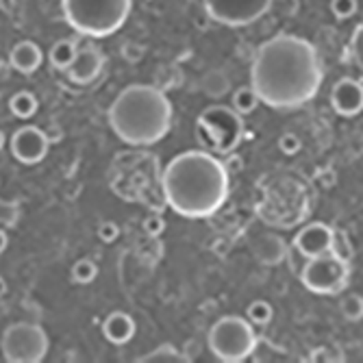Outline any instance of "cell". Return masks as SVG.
I'll return each mask as SVG.
<instances>
[{
  "label": "cell",
  "mask_w": 363,
  "mask_h": 363,
  "mask_svg": "<svg viewBox=\"0 0 363 363\" xmlns=\"http://www.w3.org/2000/svg\"><path fill=\"white\" fill-rule=\"evenodd\" d=\"M324 79L311 42L298 35H274L263 42L250 65V87L259 103L272 109H296L315 98Z\"/></svg>",
  "instance_id": "1"
},
{
  "label": "cell",
  "mask_w": 363,
  "mask_h": 363,
  "mask_svg": "<svg viewBox=\"0 0 363 363\" xmlns=\"http://www.w3.org/2000/svg\"><path fill=\"white\" fill-rule=\"evenodd\" d=\"M163 198L183 218L201 220L213 216L228 196V172L222 161L207 150L177 155L161 177Z\"/></svg>",
  "instance_id": "2"
},
{
  "label": "cell",
  "mask_w": 363,
  "mask_h": 363,
  "mask_svg": "<svg viewBox=\"0 0 363 363\" xmlns=\"http://www.w3.org/2000/svg\"><path fill=\"white\" fill-rule=\"evenodd\" d=\"M107 118L124 144L150 146L170 133L172 103L155 85H128L111 103Z\"/></svg>",
  "instance_id": "3"
},
{
  "label": "cell",
  "mask_w": 363,
  "mask_h": 363,
  "mask_svg": "<svg viewBox=\"0 0 363 363\" xmlns=\"http://www.w3.org/2000/svg\"><path fill=\"white\" fill-rule=\"evenodd\" d=\"M133 9V0H61L63 18L79 35L85 38H109Z\"/></svg>",
  "instance_id": "4"
},
{
  "label": "cell",
  "mask_w": 363,
  "mask_h": 363,
  "mask_svg": "<svg viewBox=\"0 0 363 363\" xmlns=\"http://www.w3.org/2000/svg\"><path fill=\"white\" fill-rule=\"evenodd\" d=\"M196 133L203 150L211 155H228L238 150L244 138V120L233 107L211 105L198 116Z\"/></svg>",
  "instance_id": "5"
},
{
  "label": "cell",
  "mask_w": 363,
  "mask_h": 363,
  "mask_svg": "<svg viewBox=\"0 0 363 363\" xmlns=\"http://www.w3.org/2000/svg\"><path fill=\"white\" fill-rule=\"evenodd\" d=\"M209 348L222 363H242L257 348L255 326L242 315H224L211 326Z\"/></svg>",
  "instance_id": "6"
},
{
  "label": "cell",
  "mask_w": 363,
  "mask_h": 363,
  "mask_svg": "<svg viewBox=\"0 0 363 363\" xmlns=\"http://www.w3.org/2000/svg\"><path fill=\"white\" fill-rule=\"evenodd\" d=\"M0 348L9 363H40L48 354L50 340L40 324L16 322L5 328Z\"/></svg>",
  "instance_id": "7"
},
{
  "label": "cell",
  "mask_w": 363,
  "mask_h": 363,
  "mask_svg": "<svg viewBox=\"0 0 363 363\" xmlns=\"http://www.w3.org/2000/svg\"><path fill=\"white\" fill-rule=\"evenodd\" d=\"M348 263L331 252L307 259L298 272L301 283L318 296H333L342 291L348 283Z\"/></svg>",
  "instance_id": "8"
},
{
  "label": "cell",
  "mask_w": 363,
  "mask_h": 363,
  "mask_svg": "<svg viewBox=\"0 0 363 363\" xmlns=\"http://www.w3.org/2000/svg\"><path fill=\"white\" fill-rule=\"evenodd\" d=\"M272 3L274 0H203L207 16L230 28L257 22L272 9Z\"/></svg>",
  "instance_id": "9"
},
{
  "label": "cell",
  "mask_w": 363,
  "mask_h": 363,
  "mask_svg": "<svg viewBox=\"0 0 363 363\" xmlns=\"http://www.w3.org/2000/svg\"><path fill=\"white\" fill-rule=\"evenodd\" d=\"M50 150V142L40 126H20L11 135V155L24 163V166H35V163L44 161Z\"/></svg>",
  "instance_id": "10"
},
{
  "label": "cell",
  "mask_w": 363,
  "mask_h": 363,
  "mask_svg": "<svg viewBox=\"0 0 363 363\" xmlns=\"http://www.w3.org/2000/svg\"><path fill=\"white\" fill-rule=\"evenodd\" d=\"M103 65H105V57L101 50L94 44H81L74 61L68 65V70H65V77L74 85H89L101 77Z\"/></svg>",
  "instance_id": "11"
},
{
  "label": "cell",
  "mask_w": 363,
  "mask_h": 363,
  "mask_svg": "<svg viewBox=\"0 0 363 363\" xmlns=\"http://www.w3.org/2000/svg\"><path fill=\"white\" fill-rule=\"evenodd\" d=\"M331 105L337 116L354 118L363 111V85L359 79L344 77L331 89Z\"/></svg>",
  "instance_id": "12"
},
{
  "label": "cell",
  "mask_w": 363,
  "mask_h": 363,
  "mask_svg": "<svg viewBox=\"0 0 363 363\" xmlns=\"http://www.w3.org/2000/svg\"><path fill=\"white\" fill-rule=\"evenodd\" d=\"M331 238H333L331 226L324 222H311L298 230V235L294 238L291 246L305 259H311V257H318V255H324L331 250Z\"/></svg>",
  "instance_id": "13"
},
{
  "label": "cell",
  "mask_w": 363,
  "mask_h": 363,
  "mask_svg": "<svg viewBox=\"0 0 363 363\" xmlns=\"http://www.w3.org/2000/svg\"><path fill=\"white\" fill-rule=\"evenodd\" d=\"M135 320L126 311H113L105 318L103 322V335L109 344L113 346H124L135 337Z\"/></svg>",
  "instance_id": "14"
},
{
  "label": "cell",
  "mask_w": 363,
  "mask_h": 363,
  "mask_svg": "<svg viewBox=\"0 0 363 363\" xmlns=\"http://www.w3.org/2000/svg\"><path fill=\"white\" fill-rule=\"evenodd\" d=\"M42 61H44L42 48L35 42H30V40L18 42L11 48V52H9V65H11L16 72H20V74H33V72H38Z\"/></svg>",
  "instance_id": "15"
},
{
  "label": "cell",
  "mask_w": 363,
  "mask_h": 363,
  "mask_svg": "<svg viewBox=\"0 0 363 363\" xmlns=\"http://www.w3.org/2000/svg\"><path fill=\"white\" fill-rule=\"evenodd\" d=\"M287 248L289 246L285 244L283 238L266 233L255 242L252 252H255V259L261 263V266H279L281 261H285Z\"/></svg>",
  "instance_id": "16"
},
{
  "label": "cell",
  "mask_w": 363,
  "mask_h": 363,
  "mask_svg": "<svg viewBox=\"0 0 363 363\" xmlns=\"http://www.w3.org/2000/svg\"><path fill=\"white\" fill-rule=\"evenodd\" d=\"M40 109V101L38 96L28 91V89H20L9 98V111L18 118V120H30Z\"/></svg>",
  "instance_id": "17"
},
{
  "label": "cell",
  "mask_w": 363,
  "mask_h": 363,
  "mask_svg": "<svg viewBox=\"0 0 363 363\" xmlns=\"http://www.w3.org/2000/svg\"><path fill=\"white\" fill-rule=\"evenodd\" d=\"M77 50H79V44H77L74 40H70V38L57 40V42L52 44L50 52H48V59H50V63H52V68L65 72V70H68V65L74 61Z\"/></svg>",
  "instance_id": "18"
},
{
  "label": "cell",
  "mask_w": 363,
  "mask_h": 363,
  "mask_svg": "<svg viewBox=\"0 0 363 363\" xmlns=\"http://www.w3.org/2000/svg\"><path fill=\"white\" fill-rule=\"evenodd\" d=\"M201 89L209 98H222L230 91V81L222 70H209L201 81Z\"/></svg>",
  "instance_id": "19"
},
{
  "label": "cell",
  "mask_w": 363,
  "mask_h": 363,
  "mask_svg": "<svg viewBox=\"0 0 363 363\" xmlns=\"http://www.w3.org/2000/svg\"><path fill=\"white\" fill-rule=\"evenodd\" d=\"M138 361H140V363H166V361H170V363H181V361H191V359H189L187 354L179 352L172 344H161L159 348H155V350L142 354Z\"/></svg>",
  "instance_id": "20"
},
{
  "label": "cell",
  "mask_w": 363,
  "mask_h": 363,
  "mask_svg": "<svg viewBox=\"0 0 363 363\" xmlns=\"http://www.w3.org/2000/svg\"><path fill=\"white\" fill-rule=\"evenodd\" d=\"M230 105H233V109L240 116H248L259 107V98H257V94L252 91L250 85H244V87L233 91V96H230Z\"/></svg>",
  "instance_id": "21"
},
{
  "label": "cell",
  "mask_w": 363,
  "mask_h": 363,
  "mask_svg": "<svg viewBox=\"0 0 363 363\" xmlns=\"http://www.w3.org/2000/svg\"><path fill=\"white\" fill-rule=\"evenodd\" d=\"M274 318V309L268 301H252L246 307V320L252 326H268Z\"/></svg>",
  "instance_id": "22"
},
{
  "label": "cell",
  "mask_w": 363,
  "mask_h": 363,
  "mask_svg": "<svg viewBox=\"0 0 363 363\" xmlns=\"http://www.w3.org/2000/svg\"><path fill=\"white\" fill-rule=\"evenodd\" d=\"M98 263L96 261H91V259H79L74 266H72V270H70V274H72V281L74 283H79V285H89V283H94L96 279H98Z\"/></svg>",
  "instance_id": "23"
},
{
  "label": "cell",
  "mask_w": 363,
  "mask_h": 363,
  "mask_svg": "<svg viewBox=\"0 0 363 363\" xmlns=\"http://www.w3.org/2000/svg\"><path fill=\"white\" fill-rule=\"evenodd\" d=\"M328 252L335 255L337 259H342L344 263H348V266H350L352 255H354V248H352V242H350V238L344 233V230H340V228H333L331 250H328Z\"/></svg>",
  "instance_id": "24"
},
{
  "label": "cell",
  "mask_w": 363,
  "mask_h": 363,
  "mask_svg": "<svg viewBox=\"0 0 363 363\" xmlns=\"http://www.w3.org/2000/svg\"><path fill=\"white\" fill-rule=\"evenodd\" d=\"M340 311L348 322H359L363 318V298L359 294H348L340 303Z\"/></svg>",
  "instance_id": "25"
},
{
  "label": "cell",
  "mask_w": 363,
  "mask_h": 363,
  "mask_svg": "<svg viewBox=\"0 0 363 363\" xmlns=\"http://www.w3.org/2000/svg\"><path fill=\"white\" fill-rule=\"evenodd\" d=\"M20 220V205L13 201H0V226L13 228Z\"/></svg>",
  "instance_id": "26"
},
{
  "label": "cell",
  "mask_w": 363,
  "mask_h": 363,
  "mask_svg": "<svg viewBox=\"0 0 363 363\" xmlns=\"http://www.w3.org/2000/svg\"><path fill=\"white\" fill-rule=\"evenodd\" d=\"M350 55H352V61L354 65H363V24H357L352 35H350Z\"/></svg>",
  "instance_id": "27"
},
{
  "label": "cell",
  "mask_w": 363,
  "mask_h": 363,
  "mask_svg": "<svg viewBox=\"0 0 363 363\" xmlns=\"http://www.w3.org/2000/svg\"><path fill=\"white\" fill-rule=\"evenodd\" d=\"M279 150L287 157H294L303 150V140L296 135V133H283L279 138Z\"/></svg>",
  "instance_id": "28"
},
{
  "label": "cell",
  "mask_w": 363,
  "mask_h": 363,
  "mask_svg": "<svg viewBox=\"0 0 363 363\" xmlns=\"http://www.w3.org/2000/svg\"><path fill=\"white\" fill-rule=\"evenodd\" d=\"M331 11L337 20H348L357 13V0H331Z\"/></svg>",
  "instance_id": "29"
},
{
  "label": "cell",
  "mask_w": 363,
  "mask_h": 363,
  "mask_svg": "<svg viewBox=\"0 0 363 363\" xmlns=\"http://www.w3.org/2000/svg\"><path fill=\"white\" fill-rule=\"evenodd\" d=\"M98 240L105 242V244H113L118 238H120V226L111 220H103L101 224H98Z\"/></svg>",
  "instance_id": "30"
},
{
  "label": "cell",
  "mask_w": 363,
  "mask_h": 363,
  "mask_svg": "<svg viewBox=\"0 0 363 363\" xmlns=\"http://www.w3.org/2000/svg\"><path fill=\"white\" fill-rule=\"evenodd\" d=\"M144 55H146V48L138 42H126L122 46V59L126 63H140L144 59Z\"/></svg>",
  "instance_id": "31"
},
{
  "label": "cell",
  "mask_w": 363,
  "mask_h": 363,
  "mask_svg": "<svg viewBox=\"0 0 363 363\" xmlns=\"http://www.w3.org/2000/svg\"><path fill=\"white\" fill-rule=\"evenodd\" d=\"M142 226H144V233L150 238H159L163 230H166V222H163L161 216H148Z\"/></svg>",
  "instance_id": "32"
},
{
  "label": "cell",
  "mask_w": 363,
  "mask_h": 363,
  "mask_svg": "<svg viewBox=\"0 0 363 363\" xmlns=\"http://www.w3.org/2000/svg\"><path fill=\"white\" fill-rule=\"evenodd\" d=\"M222 166H224V170H226V172H242V168H244V159L233 150V152L224 155Z\"/></svg>",
  "instance_id": "33"
},
{
  "label": "cell",
  "mask_w": 363,
  "mask_h": 363,
  "mask_svg": "<svg viewBox=\"0 0 363 363\" xmlns=\"http://www.w3.org/2000/svg\"><path fill=\"white\" fill-rule=\"evenodd\" d=\"M44 133H46V138H48V142L55 144V142H59V140L63 138V128H59L57 124H52V126L44 128Z\"/></svg>",
  "instance_id": "34"
},
{
  "label": "cell",
  "mask_w": 363,
  "mask_h": 363,
  "mask_svg": "<svg viewBox=\"0 0 363 363\" xmlns=\"http://www.w3.org/2000/svg\"><path fill=\"white\" fill-rule=\"evenodd\" d=\"M9 246V235H7V228L0 226V255H3Z\"/></svg>",
  "instance_id": "35"
},
{
  "label": "cell",
  "mask_w": 363,
  "mask_h": 363,
  "mask_svg": "<svg viewBox=\"0 0 363 363\" xmlns=\"http://www.w3.org/2000/svg\"><path fill=\"white\" fill-rule=\"evenodd\" d=\"M16 7V0H0V11H5V13H11Z\"/></svg>",
  "instance_id": "36"
},
{
  "label": "cell",
  "mask_w": 363,
  "mask_h": 363,
  "mask_svg": "<svg viewBox=\"0 0 363 363\" xmlns=\"http://www.w3.org/2000/svg\"><path fill=\"white\" fill-rule=\"evenodd\" d=\"M9 291V285H7V281H5V277H0V298Z\"/></svg>",
  "instance_id": "37"
},
{
  "label": "cell",
  "mask_w": 363,
  "mask_h": 363,
  "mask_svg": "<svg viewBox=\"0 0 363 363\" xmlns=\"http://www.w3.org/2000/svg\"><path fill=\"white\" fill-rule=\"evenodd\" d=\"M5 144H7V138H5V133H3V130H0V150L5 148Z\"/></svg>",
  "instance_id": "38"
}]
</instances>
